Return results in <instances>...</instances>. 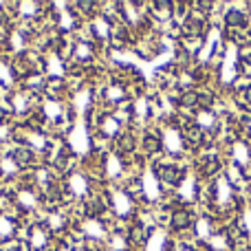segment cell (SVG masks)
<instances>
[{
    "mask_svg": "<svg viewBox=\"0 0 251 251\" xmlns=\"http://www.w3.org/2000/svg\"><path fill=\"white\" fill-rule=\"evenodd\" d=\"M183 176V172L178 168H172V165H168V168H161V178H163L165 183H178Z\"/></svg>",
    "mask_w": 251,
    "mask_h": 251,
    "instance_id": "obj_1",
    "label": "cell"
},
{
    "mask_svg": "<svg viewBox=\"0 0 251 251\" xmlns=\"http://www.w3.org/2000/svg\"><path fill=\"white\" fill-rule=\"evenodd\" d=\"M13 159L20 165H29L33 161V150H29V148H16L13 150Z\"/></svg>",
    "mask_w": 251,
    "mask_h": 251,
    "instance_id": "obj_2",
    "label": "cell"
},
{
    "mask_svg": "<svg viewBox=\"0 0 251 251\" xmlns=\"http://www.w3.org/2000/svg\"><path fill=\"white\" fill-rule=\"evenodd\" d=\"M190 214L187 212H183V209H178V212H174V216H172V225L176 227V229H183V227H187L190 225Z\"/></svg>",
    "mask_w": 251,
    "mask_h": 251,
    "instance_id": "obj_3",
    "label": "cell"
},
{
    "mask_svg": "<svg viewBox=\"0 0 251 251\" xmlns=\"http://www.w3.org/2000/svg\"><path fill=\"white\" fill-rule=\"evenodd\" d=\"M245 16L240 11H227V25L229 26H245Z\"/></svg>",
    "mask_w": 251,
    "mask_h": 251,
    "instance_id": "obj_4",
    "label": "cell"
},
{
    "mask_svg": "<svg viewBox=\"0 0 251 251\" xmlns=\"http://www.w3.org/2000/svg\"><path fill=\"white\" fill-rule=\"evenodd\" d=\"M143 146H146V150H148V152H156V150L161 148V143H159V139H156L154 134H148L146 141H143Z\"/></svg>",
    "mask_w": 251,
    "mask_h": 251,
    "instance_id": "obj_5",
    "label": "cell"
},
{
    "mask_svg": "<svg viewBox=\"0 0 251 251\" xmlns=\"http://www.w3.org/2000/svg\"><path fill=\"white\" fill-rule=\"evenodd\" d=\"M132 146H134V141H132L130 134H124V137L119 139V148H122V152H130L132 150Z\"/></svg>",
    "mask_w": 251,
    "mask_h": 251,
    "instance_id": "obj_6",
    "label": "cell"
},
{
    "mask_svg": "<svg viewBox=\"0 0 251 251\" xmlns=\"http://www.w3.org/2000/svg\"><path fill=\"white\" fill-rule=\"evenodd\" d=\"M143 238H146V236H143L141 227H134V229L130 231V240H132L134 245H143Z\"/></svg>",
    "mask_w": 251,
    "mask_h": 251,
    "instance_id": "obj_7",
    "label": "cell"
},
{
    "mask_svg": "<svg viewBox=\"0 0 251 251\" xmlns=\"http://www.w3.org/2000/svg\"><path fill=\"white\" fill-rule=\"evenodd\" d=\"M196 100H199V95H196V93H185V95L181 97V104H185V106H194V104H196Z\"/></svg>",
    "mask_w": 251,
    "mask_h": 251,
    "instance_id": "obj_8",
    "label": "cell"
}]
</instances>
